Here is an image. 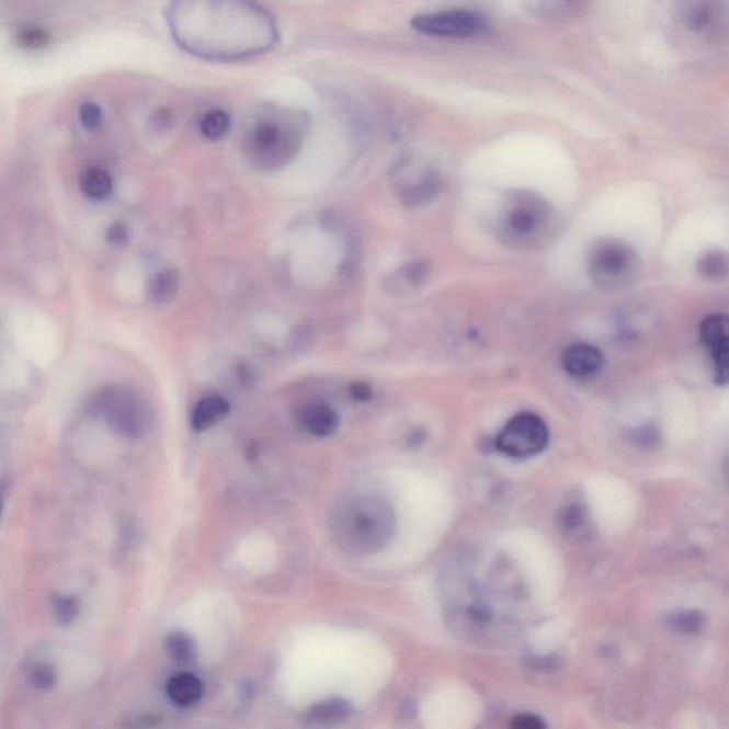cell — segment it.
Returning <instances> with one entry per match:
<instances>
[{
	"label": "cell",
	"mask_w": 729,
	"mask_h": 729,
	"mask_svg": "<svg viewBox=\"0 0 729 729\" xmlns=\"http://www.w3.org/2000/svg\"><path fill=\"white\" fill-rule=\"evenodd\" d=\"M441 187L440 173L431 167H425V169L417 170V175L409 183L400 185V200L408 207L423 206L440 194Z\"/></svg>",
	"instance_id": "8fae6325"
},
{
	"label": "cell",
	"mask_w": 729,
	"mask_h": 729,
	"mask_svg": "<svg viewBox=\"0 0 729 729\" xmlns=\"http://www.w3.org/2000/svg\"><path fill=\"white\" fill-rule=\"evenodd\" d=\"M113 179L107 170L93 167V169L86 170L80 178V190L89 200L93 202H104L111 198L113 193Z\"/></svg>",
	"instance_id": "2e32d148"
},
{
	"label": "cell",
	"mask_w": 729,
	"mask_h": 729,
	"mask_svg": "<svg viewBox=\"0 0 729 729\" xmlns=\"http://www.w3.org/2000/svg\"><path fill=\"white\" fill-rule=\"evenodd\" d=\"M3 513V496L2 492H0V517H2Z\"/></svg>",
	"instance_id": "836d02e7"
},
{
	"label": "cell",
	"mask_w": 729,
	"mask_h": 729,
	"mask_svg": "<svg viewBox=\"0 0 729 729\" xmlns=\"http://www.w3.org/2000/svg\"><path fill=\"white\" fill-rule=\"evenodd\" d=\"M93 411L113 432L127 440H143L155 425L150 405L123 385L104 386L93 400Z\"/></svg>",
	"instance_id": "277c9868"
},
{
	"label": "cell",
	"mask_w": 729,
	"mask_h": 729,
	"mask_svg": "<svg viewBox=\"0 0 729 729\" xmlns=\"http://www.w3.org/2000/svg\"><path fill=\"white\" fill-rule=\"evenodd\" d=\"M106 238L109 244L123 247L127 244L128 238H130V231H128L126 224L114 223L109 227Z\"/></svg>",
	"instance_id": "83f0119b"
},
{
	"label": "cell",
	"mask_w": 729,
	"mask_h": 729,
	"mask_svg": "<svg viewBox=\"0 0 729 729\" xmlns=\"http://www.w3.org/2000/svg\"><path fill=\"white\" fill-rule=\"evenodd\" d=\"M351 397L358 402H368L372 399V389L368 384L365 383H355L351 385L350 388Z\"/></svg>",
	"instance_id": "1f68e13d"
},
{
	"label": "cell",
	"mask_w": 729,
	"mask_h": 729,
	"mask_svg": "<svg viewBox=\"0 0 729 729\" xmlns=\"http://www.w3.org/2000/svg\"><path fill=\"white\" fill-rule=\"evenodd\" d=\"M395 527L392 506L375 494L346 496L330 516L332 540L350 556H371L383 550L394 537Z\"/></svg>",
	"instance_id": "6da1fadb"
},
{
	"label": "cell",
	"mask_w": 729,
	"mask_h": 729,
	"mask_svg": "<svg viewBox=\"0 0 729 729\" xmlns=\"http://www.w3.org/2000/svg\"><path fill=\"white\" fill-rule=\"evenodd\" d=\"M512 727L519 729H543L546 728V722H543L542 718L532 716V714H522V716L513 718Z\"/></svg>",
	"instance_id": "f1b7e54d"
},
{
	"label": "cell",
	"mask_w": 729,
	"mask_h": 729,
	"mask_svg": "<svg viewBox=\"0 0 729 729\" xmlns=\"http://www.w3.org/2000/svg\"><path fill=\"white\" fill-rule=\"evenodd\" d=\"M180 275L175 270H163L150 280L149 298L155 304H169L178 295Z\"/></svg>",
	"instance_id": "e0dca14e"
},
{
	"label": "cell",
	"mask_w": 729,
	"mask_h": 729,
	"mask_svg": "<svg viewBox=\"0 0 729 729\" xmlns=\"http://www.w3.org/2000/svg\"><path fill=\"white\" fill-rule=\"evenodd\" d=\"M557 223L555 208L546 198L531 190H513L500 203L494 231L510 250L535 251L549 244Z\"/></svg>",
	"instance_id": "7a4b0ae2"
},
{
	"label": "cell",
	"mask_w": 729,
	"mask_h": 729,
	"mask_svg": "<svg viewBox=\"0 0 729 729\" xmlns=\"http://www.w3.org/2000/svg\"><path fill=\"white\" fill-rule=\"evenodd\" d=\"M301 423L314 436L327 437L335 433L340 426V418L328 405H309L301 413Z\"/></svg>",
	"instance_id": "7c38bea8"
},
{
	"label": "cell",
	"mask_w": 729,
	"mask_h": 729,
	"mask_svg": "<svg viewBox=\"0 0 729 729\" xmlns=\"http://www.w3.org/2000/svg\"><path fill=\"white\" fill-rule=\"evenodd\" d=\"M54 612L57 622L60 624L73 623L79 616V603L70 595H59L54 602Z\"/></svg>",
	"instance_id": "d4e9b609"
},
{
	"label": "cell",
	"mask_w": 729,
	"mask_h": 729,
	"mask_svg": "<svg viewBox=\"0 0 729 729\" xmlns=\"http://www.w3.org/2000/svg\"><path fill=\"white\" fill-rule=\"evenodd\" d=\"M640 255L624 240L604 237L589 247L585 270L599 289L622 291L630 287L640 273Z\"/></svg>",
	"instance_id": "5b68a950"
},
{
	"label": "cell",
	"mask_w": 729,
	"mask_h": 729,
	"mask_svg": "<svg viewBox=\"0 0 729 729\" xmlns=\"http://www.w3.org/2000/svg\"><path fill=\"white\" fill-rule=\"evenodd\" d=\"M549 428L532 412L517 413L496 437V447L503 455L524 459L542 454L549 445Z\"/></svg>",
	"instance_id": "52a82bcc"
},
{
	"label": "cell",
	"mask_w": 729,
	"mask_h": 729,
	"mask_svg": "<svg viewBox=\"0 0 729 729\" xmlns=\"http://www.w3.org/2000/svg\"><path fill=\"white\" fill-rule=\"evenodd\" d=\"M581 0H528L533 12L545 18H560L579 7Z\"/></svg>",
	"instance_id": "44dd1931"
},
{
	"label": "cell",
	"mask_w": 729,
	"mask_h": 729,
	"mask_svg": "<svg viewBox=\"0 0 729 729\" xmlns=\"http://www.w3.org/2000/svg\"><path fill=\"white\" fill-rule=\"evenodd\" d=\"M301 114L270 109L252 122L244 137L248 157L260 166H281L297 152L303 138Z\"/></svg>",
	"instance_id": "3957f363"
},
{
	"label": "cell",
	"mask_w": 729,
	"mask_h": 729,
	"mask_svg": "<svg viewBox=\"0 0 729 729\" xmlns=\"http://www.w3.org/2000/svg\"><path fill=\"white\" fill-rule=\"evenodd\" d=\"M200 128H202L203 135L208 140H220V138L227 135L228 128H230V117L223 111L208 112L202 118Z\"/></svg>",
	"instance_id": "7402d4cb"
},
{
	"label": "cell",
	"mask_w": 729,
	"mask_h": 729,
	"mask_svg": "<svg viewBox=\"0 0 729 729\" xmlns=\"http://www.w3.org/2000/svg\"><path fill=\"white\" fill-rule=\"evenodd\" d=\"M50 33L45 27L25 26L16 33V43L22 49L39 50L49 45Z\"/></svg>",
	"instance_id": "603a6c76"
},
{
	"label": "cell",
	"mask_w": 729,
	"mask_h": 729,
	"mask_svg": "<svg viewBox=\"0 0 729 729\" xmlns=\"http://www.w3.org/2000/svg\"><path fill=\"white\" fill-rule=\"evenodd\" d=\"M563 526L569 528V531H574L583 526V512L579 506H570L563 513Z\"/></svg>",
	"instance_id": "4dcf8cb0"
},
{
	"label": "cell",
	"mask_w": 729,
	"mask_h": 729,
	"mask_svg": "<svg viewBox=\"0 0 729 729\" xmlns=\"http://www.w3.org/2000/svg\"><path fill=\"white\" fill-rule=\"evenodd\" d=\"M166 651L174 661L189 664L197 657V646L187 633L174 631L166 638Z\"/></svg>",
	"instance_id": "ac0fdd59"
},
{
	"label": "cell",
	"mask_w": 729,
	"mask_h": 729,
	"mask_svg": "<svg viewBox=\"0 0 729 729\" xmlns=\"http://www.w3.org/2000/svg\"><path fill=\"white\" fill-rule=\"evenodd\" d=\"M561 365L573 378L590 379L603 369L604 355L594 345L573 344L566 348L561 355Z\"/></svg>",
	"instance_id": "30bf717a"
},
{
	"label": "cell",
	"mask_w": 729,
	"mask_h": 729,
	"mask_svg": "<svg viewBox=\"0 0 729 729\" xmlns=\"http://www.w3.org/2000/svg\"><path fill=\"white\" fill-rule=\"evenodd\" d=\"M230 412V405L221 397L204 398L195 407L192 418V425L195 431L203 432L217 425Z\"/></svg>",
	"instance_id": "9a60e30c"
},
{
	"label": "cell",
	"mask_w": 729,
	"mask_h": 729,
	"mask_svg": "<svg viewBox=\"0 0 729 729\" xmlns=\"http://www.w3.org/2000/svg\"><path fill=\"white\" fill-rule=\"evenodd\" d=\"M237 375H238V380L242 385H248L252 383V379H254V374H252V371L248 368L247 364H241L237 368Z\"/></svg>",
	"instance_id": "d6a6232c"
},
{
	"label": "cell",
	"mask_w": 729,
	"mask_h": 729,
	"mask_svg": "<svg viewBox=\"0 0 729 729\" xmlns=\"http://www.w3.org/2000/svg\"><path fill=\"white\" fill-rule=\"evenodd\" d=\"M354 713V707L346 699L332 698L312 705L307 714L309 722L318 726H333V724L345 721Z\"/></svg>",
	"instance_id": "5bb4252c"
},
{
	"label": "cell",
	"mask_w": 729,
	"mask_h": 729,
	"mask_svg": "<svg viewBox=\"0 0 729 729\" xmlns=\"http://www.w3.org/2000/svg\"><path fill=\"white\" fill-rule=\"evenodd\" d=\"M699 337L709 356H711L714 376L716 383L726 385L728 380V321L724 316L714 314L705 318Z\"/></svg>",
	"instance_id": "9c48e42d"
},
{
	"label": "cell",
	"mask_w": 729,
	"mask_h": 729,
	"mask_svg": "<svg viewBox=\"0 0 729 729\" xmlns=\"http://www.w3.org/2000/svg\"><path fill=\"white\" fill-rule=\"evenodd\" d=\"M727 0H675L680 31L704 43L718 42L727 29Z\"/></svg>",
	"instance_id": "8992f818"
},
{
	"label": "cell",
	"mask_w": 729,
	"mask_h": 729,
	"mask_svg": "<svg viewBox=\"0 0 729 729\" xmlns=\"http://www.w3.org/2000/svg\"><path fill=\"white\" fill-rule=\"evenodd\" d=\"M29 683H31L33 688L43 691V693H47V691L54 690L57 684V673L55 667L45 664V662L36 664L31 670V673H29Z\"/></svg>",
	"instance_id": "cb8c5ba5"
},
{
	"label": "cell",
	"mask_w": 729,
	"mask_h": 729,
	"mask_svg": "<svg viewBox=\"0 0 729 729\" xmlns=\"http://www.w3.org/2000/svg\"><path fill=\"white\" fill-rule=\"evenodd\" d=\"M428 276V265L423 264V262H414V264L403 266L402 270L398 271L392 276L394 280H390V283H392V289H412L425 284Z\"/></svg>",
	"instance_id": "d6986e66"
},
{
	"label": "cell",
	"mask_w": 729,
	"mask_h": 729,
	"mask_svg": "<svg viewBox=\"0 0 729 729\" xmlns=\"http://www.w3.org/2000/svg\"><path fill=\"white\" fill-rule=\"evenodd\" d=\"M167 695L179 707H192L203 697V683L193 674H179L167 683Z\"/></svg>",
	"instance_id": "4fadbf2b"
},
{
	"label": "cell",
	"mask_w": 729,
	"mask_h": 729,
	"mask_svg": "<svg viewBox=\"0 0 729 729\" xmlns=\"http://www.w3.org/2000/svg\"><path fill=\"white\" fill-rule=\"evenodd\" d=\"M414 31L449 39H476L488 32L489 22L482 13L469 9H449L419 14L412 21Z\"/></svg>",
	"instance_id": "ba28073f"
},
{
	"label": "cell",
	"mask_w": 729,
	"mask_h": 729,
	"mask_svg": "<svg viewBox=\"0 0 729 729\" xmlns=\"http://www.w3.org/2000/svg\"><path fill=\"white\" fill-rule=\"evenodd\" d=\"M103 111L98 103L84 102L79 109V121L88 132H96L103 124Z\"/></svg>",
	"instance_id": "484cf974"
},
{
	"label": "cell",
	"mask_w": 729,
	"mask_h": 729,
	"mask_svg": "<svg viewBox=\"0 0 729 729\" xmlns=\"http://www.w3.org/2000/svg\"><path fill=\"white\" fill-rule=\"evenodd\" d=\"M699 274L708 281H721L728 274L727 255L721 251H709L698 261Z\"/></svg>",
	"instance_id": "ffe728a7"
},
{
	"label": "cell",
	"mask_w": 729,
	"mask_h": 729,
	"mask_svg": "<svg viewBox=\"0 0 729 729\" xmlns=\"http://www.w3.org/2000/svg\"><path fill=\"white\" fill-rule=\"evenodd\" d=\"M703 626L702 614L690 612L673 618V627L680 633H695Z\"/></svg>",
	"instance_id": "4316f807"
},
{
	"label": "cell",
	"mask_w": 729,
	"mask_h": 729,
	"mask_svg": "<svg viewBox=\"0 0 729 729\" xmlns=\"http://www.w3.org/2000/svg\"><path fill=\"white\" fill-rule=\"evenodd\" d=\"M173 124V114H171L167 109H160L151 117V127L155 128V132L163 133L169 130Z\"/></svg>",
	"instance_id": "f546056e"
}]
</instances>
